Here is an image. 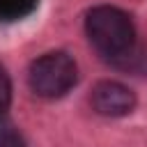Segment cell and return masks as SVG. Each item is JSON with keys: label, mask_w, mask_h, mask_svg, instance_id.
Wrapping results in <instances>:
<instances>
[{"label": "cell", "mask_w": 147, "mask_h": 147, "mask_svg": "<svg viewBox=\"0 0 147 147\" xmlns=\"http://www.w3.org/2000/svg\"><path fill=\"white\" fill-rule=\"evenodd\" d=\"M85 37L101 57L119 60L136 46V25L124 9L96 5L85 14Z\"/></svg>", "instance_id": "1"}, {"label": "cell", "mask_w": 147, "mask_h": 147, "mask_svg": "<svg viewBox=\"0 0 147 147\" xmlns=\"http://www.w3.org/2000/svg\"><path fill=\"white\" fill-rule=\"evenodd\" d=\"M78 83V64L67 51H48L30 62L28 87L39 99H60Z\"/></svg>", "instance_id": "2"}, {"label": "cell", "mask_w": 147, "mask_h": 147, "mask_svg": "<svg viewBox=\"0 0 147 147\" xmlns=\"http://www.w3.org/2000/svg\"><path fill=\"white\" fill-rule=\"evenodd\" d=\"M136 92L119 80H99L90 92V106L101 117H126L136 110Z\"/></svg>", "instance_id": "3"}, {"label": "cell", "mask_w": 147, "mask_h": 147, "mask_svg": "<svg viewBox=\"0 0 147 147\" xmlns=\"http://www.w3.org/2000/svg\"><path fill=\"white\" fill-rule=\"evenodd\" d=\"M0 147H28L25 136L7 115H0Z\"/></svg>", "instance_id": "4"}, {"label": "cell", "mask_w": 147, "mask_h": 147, "mask_svg": "<svg viewBox=\"0 0 147 147\" xmlns=\"http://www.w3.org/2000/svg\"><path fill=\"white\" fill-rule=\"evenodd\" d=\"M9 106H11V78L5 64H0V115H7Z\"/></svg>", "instance_id": "5"}]
</instances>
